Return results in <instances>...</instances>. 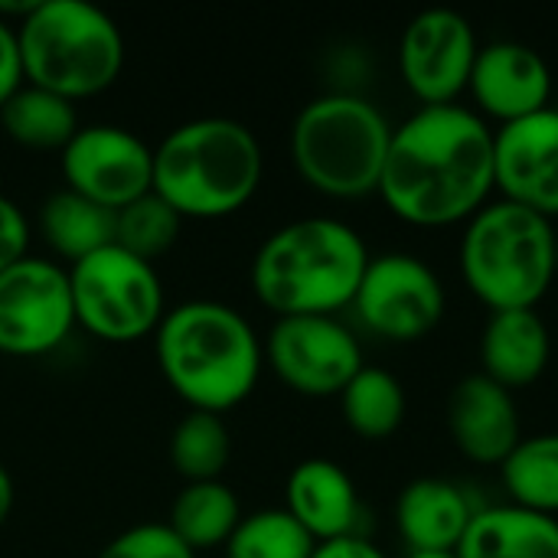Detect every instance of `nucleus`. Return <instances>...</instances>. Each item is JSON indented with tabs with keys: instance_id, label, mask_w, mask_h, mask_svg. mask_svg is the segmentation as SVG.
I'll use <instances>...</instances> for the list:
<instances>
[{
	"instance_id": "nucleus-22",
	"label": "nucleus",
	"mask_w": 558,
	"mask_h": 558,
	"mask_svg": "<svg viewBox=\"0 0 558 558\" xmlns=\"http://www.w3.org/2000/svg\"><path fill=\"white\" fill-rule=\"evenodd\" d=\"M242 523V504L235 490L222 481L183 484V490L170 504L167 526L193 549H222L235 526Z\"/></svg>"
},
{
	"instance_id": "nucleus-18",
	"label": "nucleus",
	"mask_w": 558,
	"mask_h": 558,
	"mask_svg": "<svg viewBox=\"0 0 558 558\" xmlns=\"http://www.w3.org/2000/svg\"><path fill=\"white\" fill-rule=\"evenodd\" d=\"M553 356V337L536 311H497L481 330V376L507 392L533 386Z\"/></svg>"
},
{
	"instance_id": "nucleus-14",
	"label": "nucleus",
	"mask_w": 558,
	"mask_h": 558,
	"mask_svg": "<svg viewBox=\"0 0 558 558\" xmlns=\"http://www.w3.org/2000/svg\"><path fill=\"white\" fill-rule=\"evenodd\" d=\"M494 190L543 219L558 216V108L494 131Z\"/></svg>"
},
{
	"instance_id": "nucleus-28",
	"label": "nucleus",
	"mask_w": 558,
	"mask_h": 558,
	"mask_svg": "<svg viewBox=\"0 0 558 558\" xmlns=\"http://www.w3.org/2000/svg\"><path fill=\"white\" fill-rule=\"evenodd\" d=\"M180 229L183 219L154 190L114 213V245L150 265L173 248Z\"/></svg>"
},
{
	"instance_id": "nucleus-24",
	"label": "nucleus",
	"mask_w": 558,
	"mask_h": 558,
	"mask_svg": "<svg viewBox=\"0 0 558 558\" xmlns=\"http://www.w3.org/2000/svg\"><path fill=\"white\" fill-rule=\"evenodd\" d=\"M340 412L353 435L366 441H383L405 422V389L402 383L379 369L363 366L340 392Z\"/></svg>"
},
{
	"instance_id": "nucleus-34",
	"label": "nucleus",
	"mask_w": 558,
	"mask_h": 558,
	"mask_svg": "<svg viewBox=\"0 0 558 558\" xmlns=\"http://www.w3.org/2000/svg\"><path fill=\"white\" fill-rule=\"evenodd\" d=\"M409 558H458L454 553H409Z\"/></svg>"
},
{
	"instance_id": "nucleus-19",
	"label": "nucleus",
	"mask_w": 558,
	"mask_h": 558,
	"mask_svg": "<svg viewBox=\"0 0 558 558\" xmlns=\"http://www.w3.org/2000/svg\"><path fill=\"white\" fill-rule=\"evenodd\" d=\"M474 513L477 510L458 484L418 477L396 500V530L409 553H454Z\"/></svg>"
},
{
	"instance_id": "nucleus-29",
	"label": "nucleus",
	"mask_w": 558,
	"mask_h": 558,
	"mask_svg": "<svg viewBox=\"0 0 558 558\" xmlns=\"http://www.w3.org/2000/svg\"><path fill=\"white\" fill-rule=\"evenodd\" d=\"M95 558H196L167 523H137L118 533Z\"/></svg>"
},
{
	"instance_id": "nucleus-31",
	"label": "nucleus",
	"mask_w": 558,
	"mask_h": 558,
	"mask_svg": "<svg viewBox=\"0 0 558 558\" xmlns=\"http://www.w3.org/2000/svg\"><path fill=\"white\" fill-rule=\"evenodd\" d=\"M23 85V62H20V43L16 26L0 20V108L7 98Z\"/></svg>"
},
{
	"instance_id": "nucleus-4",
	"label": "nucleus",
	"mask_w": 558,
	"mask_h": 558,
	"mask_svg": "<svg viewBox=\"0 0 558 558\" xmlns=\"http://www.w3.org/2000/svg\"><path fill=\"white\" fill-rule=\"evenodd\" d=\"M265 154L235 118H196L154 147V193L180 219H226L252 203Z\"/></svg>"
},
{
	"instance_id": "nucleus-32",
	"label": "nucleus",
	"mask_w": 558,
	"mask_h": 558,
	"mask_svg": "<svg viewBox=\"0 0 558 558\" xmlns=\"http://www.w3.org/2000/svg\"><path fill=\"white\" fill-rule=\"evenodd\" d=\"M311 558H386L369 539L363 536H347V539H333V543H320Z\"/></svg>"
},
{
	"instance_id": "nucleus-13",
	"label": "nucleus",
	"mask_w": 558,
	"mask_h": 558,
	"mask_svg": "<svg viewBox=\"0 0 558 558\" xmlns=\"http://www.w3.org/2000/svg\"><path fill=\"white\" fill-rule=\"evenodd\" d=\"M481 46L464 13L448 7L422 10L402 33L399 72L422 108L458 105L468 92Z\"/></svg>"
},
{
	"instance_id": "nucleus-33",
	"label": "nucleus",
	"mask_w": 558,
	"mask_h": 558,
	"mask_svg": "<svg viewBox=\"0 0 558 558\" xmlns=\"http://www.w3.org/2000/svg\"><path fill=\"white\" fill-rule=\"evenodd\" d=\"M10 510H13V481H10L7 468L0 464V526L7 523Z\"/></svg>"
},
{
	"instance_id": "nucleus-30",
	"label": "nucleus",
	"mask_w": 558,
	"mask_h": 558,
	"mask_svg": "<svg viewBox=\"0 0 558 558\" xmlns=\"http://www.w3.org/2000/svg\"><path fill=\"white\" fill-rule=\"evenodd\" d=\"M26 248H29V222L23 209L0 193V271L26 258L29 255Z\"/></svg>"
},
{
	"instance_id": "nucleus-11",
	"label": "nucleus",
	"mask_w": 558,
	"mask_h": 558,
	"mask_svg": "<svg viewBox=\"0 0 558 558\" xmlns=\"http://www.w3.org/2000/svg\"><path fill=\"white\" fill-rule=\"evenodd\" d=\"M265 363L298 396H340L366 366L356 333L337 317H278L265 337Z\"/></svg>"
},
{
	"instance_id": "nucleus-15",
	"label": "nucleus",
	"mask_w": 558,
	"mask_h": 558,
	"mask_svg": "<svg viewBox=\"0 0 558 558\" xmlns=\"http://www.w3.org/2000/svg\"><path fill=\"white\" fill-rule=\"evenodd\" d=\"M468 92L481 118L490 114L500 124H513L549 108L553 72L533 46L500 39L481 46Z\"/></svg>"
},
{
	"instance_id": "nucleus-25",
	"label": "nucleus",
	"mask_w": 558,
	"mask_h": 558,
	"mask_svg": "<svg viewBox=\"0 0 558 558\" xmlns=\"http://www.w3.org/2000/svg\"><path fill=\"white\" fill-rule=\"evenodd\" d=\"M510 504L558 520V432L520 438L500 464Z\"/></svg>"
},
{
	"instance_id": "nucleus-3",
	"label": "nucleus",
	"mask_w": 558,
	"mask_h": 558,
	"mask_svg": "<svg viewBox=\"0 0 558 558\" xmlns=\"http://www.w3.org/2000/svg\"><path fill=\"white\" fill-rule=\"evenodd\" d=\"M363 235L330 216L275 229L252 258V291L278 317H333L350 307L369 265Z\"/></svg>"
},
{
	"instance_id": "nucleus-35",
	"label": "nucleus",
	"mask_w": 558,
	"mask_h": 558,
	"mask_svg": "<svg viewBox=\"0 0 558 558\" xmlns=\"http://www.w3.org/2000/svg\"><path fill=\"white\" fill-rule=\"evenodd\" d=\"M556 278H558V242H556Z\"/></svg>"
},
{
	"instance_id": "nucleus-27",
	"label": "nucleus",
	"mask_w": 558,
	"mask_h": 558,
	"mask_svg": "<svg viewBox=\"0 0 558 558\" xmlns=\"http://www.w3.org/2000/svg\"><path fill=\"white\" fill-rule=\"evenodd\" d=\"M314 549L317 543L284 507L242 517V523L222 546L226 558H311Z\"/></svg>"
},
{
	"instance_id": "nucleus-23",
	"label": "nucleus",
	"mask_w": 558,
	"mask_h": 558,
	"mask_svg": "<svg viewBox=\"0 0 558 558\" xmlns=\"http://www.w3.org/2000/svg\"><path fill=\"white\" fill-rule=\"evenodd\" d=\"M78 128V108L72 101L26 82L0 108V131L29 150H62Z\"/></svg>"
},
{
	"instance_id": "nucleus-8",
	"label": "nucleus",
	"mask_w": 558,
	"mask_h": 558,
	"mask_svg": "<svg viewBox=\"0 0 558 558\" xmlns=\"http://www.w3.org/2000/svg\"><path fill=\"white\" fill-rule=\"evenodd\" d=\"M75 327L105 343H134L154 337L167 314L157 265L108 245L69 265Z\"/></svg>"
},
{
	"instance_id": "nucleus-20",
	"label": "nucleus",
	"mask_w": 558,
	"mask_h": 558,
	"mask_svg": "<svg viewBox=\"0 0 558 558\" xmlns=\"http://www.w3.org/2000/svg\"><path fill=\"white\" fill-rule=\"evenodd\" d=\"M458 558H558V520L517 504L477 510Z\"/></svg>"
},
{
	"instance_id": "nucleus-9",
	"label": "nucleus",
	"mask_w": 558,
	"mask_h": 558,
	"mask_svg": "<svg viewBox=\"0 0 558 558\" xmlns=\"http://www.w3.org/2000/svg\"><path fill=\"white\" fill-rule=\"evenodd\" d=\"M75 330L69 268L26 255L0 271V353L36 360Z\"/></svg>"
},
{
	"instance_id": "nucleus-17",
	"label": "nucleus",
	"mask_w": 558,
	"mask_h": 558,
	"mask_svg": "<svg viewBox=\"0 0 558 558\" xmlns=\"http://www.w3.org/2000/svg\"><path fill=\"white\" fill-rule=\"evenodd\" d=\"M284 510L320 546L347 536H360V494L353 477L327 458L301 461L284 484Z\"/></svg>"
},
{
	"instance_id": "nucleus-12",
	"label": "nucleus",
	"mask_w": 558,
	"mask_h": 558,
	"mask_svg": "<svg viewBox=\"0 0 558 558\" xmlns=\"http://www.w3.org/2000/svg\"><path fill=\"white\" fill-rule=\"evenodd\" d=\"M59 170L69 193L118 213L154 190V147L118 124H82L59 150Z\"/></svg>"
},
{
	"instance_id": "nucleus-2",
	"label": "nucleus",
	"mask_w": 558,
	"mask_h": 558,
	"mask_svg": "<svg viewBox=\"0 0 558 558\" xmlns=\"http://www.w3.org/2000/svg\"><path fill=\"white\" fill-rule=\"evenodd\" d=\"M154 356L163 383L190 412L226 415L258 386L265 347L255 327L222 301H186L154 330Z\"/></svg>"
},
{
	"instance_id": "nucleus-16",
	"label": "nucleus",
	"mask_w": 558,
	"mask_h": 558,
	"mask_svg": "<svg viewBox=\"0 0 558 558\" xmlns=\"http://www.w3.org/2000/svg\"><path fill=\"white\" fill-rule=\"evenodd\" d=\"M448 428L468 461L500 468L520 445V412L513 392L481 373L461 379L448 399Z\"/></svg>"
},
{
	"instance_id": "nucleus-6",
	"label": "nucleus",
	"mask_w": 558,
	"mask_h": 558,
	"mask_svg": "<svg viewBox=\"0 0 558 558\" xmlns=\"http://www.w3.org/2000/svg\"><path fill=\"white\" fill-rule=\"evenodd\" d=\"M392 124L350 92L307 101L291 128V160L301 180L330 199H363L379 193Z\"/></svg>"
},
{
	"instance_id": "nucleus-7",
	"label": "nucleus",
	"mask_w": 558,
	"mask_h": 558,
	"mask_svg": "<svg viewBox=\"0 0 558 558\" xmlns=\"http://www.w3.org/2000/svg\"><path fill=\"white\" fill-rule=\"evenodd\" d=\"M556 229L549 219L497 199L468 219L461 275L468 291L497 311H536L556 281Z\"/></svg>"
},
{
	"instance_id": "nucleus-1",
	"label": "nucleus",
	"mask_w": 558,
	"mask_h": 558,
	"mask_svg": "<svg viewBox=\"0 0 558 558\" xmlns=\"http://www.w3.org/2000/svg\"><path fill=\"white\" fill-rule=\"evenodd\" d=\"M494 193V131L464 105L418 108L392 128L379 196L418 229L474 219Z\"/></svg>"
},
{
	"instance_id": "nucleus-5",
	"label": "nucleus",
	"mask_w": 558,
	"mask_h": 558,
	"mask_svg": "<svg viewBox=\"0 0 558 558\" xmlns=\"http://www.w3.org/2000/svg\"><path fill=\"white\" fill-rule=\"evenodd\" d=\"M16 43L23 82L72 105L108 92L124 69L118 23L88 0H36Z\"/></svg>"
},
{
	"instance_id": "nucleus-26",
	"label": "nucleus",
	"mask_w": 558,
	"mask_h": 558,
	"mask_svg": "<svg viewBox=\"0 0 558 558\" xmlns=\"http://www.w3.org/2000/svg\"><path fill=\"white\" fill-rule=\"evenodd\" d=\"M232 461V435L222 415L190 412L170 435V464L186 484L222 481Z\"/></svg>"
},
{
	"instance_id": "nucleus-10",
	"label": "nucleus",
	"mask_w": 558,
	"mask_h": 558,
	"mask_svg": "<svg viewBox=\"0 0 558 558\" xmlns=\"http://www.w3.org/2000/svg\"><path fill=\"white\" fill-rule=\"evenodd\" d=\"M350 307L369 333L389 343H415L441 324L445 288L422 258L389 252L369 258Z\"/></svg>"
},
{
	"instance_id": "nucleus-21",
	"label": "nucleus",
	"mask_w": 558,
	"mask_h": 558,
	"mask_svg": "<svg viewBox=\"0 0 558 558\" xmlns=\"http://www.w3.org/2000/svg\"><path fill=\"white\" fill-rule=\"evenodd\" d=\"M39 235L52 255L75 265L114 245V213L78 193L59 190L39 206Z\"/></svg>"
}]
</instances>
